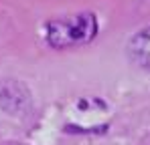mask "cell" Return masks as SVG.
<instances>
[{"mask_svg":"<svg viewBox=\"0 0 150 145\" xmlns=\"http://www.w3.org/2000/svg\"><path fill=\"white\" fill-rule=\"evenodd\" d=\"M96 12L83 10L75 14H63L45 24V40L53 48H75L91 43L98 34Z\"/></svg>","mask_w":150,"mask_h":145,"instance_id":"6da1fadb","label":"cell"},{"mask_svg":"<svg viewBox=\"0 0 150 145\" xmlns=\"http://www.w3.org/2000/svg\"><path fill=\"white\" fill-rule=\"evenodd\" d=\"M0 109L12 117H26L33 109L28 87L16 79H4L0 83Z\"/></svg>","mask_w":150,"mask_h":145,"instance_id":"7a4b0ae2","label":"cell"},{"mask_svg":"<svg viewBox=\"0 0 150 145\" xmlns=\"http://www.w3.org/2000/svg\"><path fill=\"white\" fill-rule=\"evenodd\" d=\"M126 52H128V56L134 65H138L140 69L150 72V26L138 30L128 40Z\"/></svg>","mask_w":150,"mask_h":145,"instance_id":"3957f363","label":"cell"},{"mask_svg":"<svg viewBox=\"0 0 150 145\" xmlns=\"http://www.w3.org/2000/svg\"><path fill=\"white\" fill-rule=\"evenodd\" d=\"M4 145H21V143H4Z\"/></svg>","mask_w":150,"mask_h":145,"instance_id":"277c9868","label":"cell"}]
</instances>
